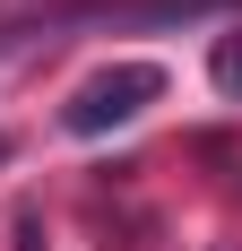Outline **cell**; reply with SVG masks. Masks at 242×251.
<instances>
[{
    "label": "cell",
    "mask_w": 242,
    "mask_h": 251,
    "mask_svg": "<svg viewBox=\"0 0 242 251\" xmlns=\"http://www.w3.org/2000/svg\"><path fill=\"white\" fill-rule=\"evenodd\" d=\"M156 96H165V70H156V61H113V70H96L70 104H61V130H70V139H104V130L139 122Z\"/></svg>",
    "instance_id": "6da1fadb"
},
{
    "label": "cell",
    "mask_w": 242,
    "mask_h": 251,
    "mask_svg": "<svg viewBox=\"0 0 242 251\" xmlns=\"http://www.w3.org/2000/svg\"><path fill=\"white\" fill-rule=\"evenodd\" d=\"M208 70H217V87H225V96L242 104V35H225V44H217V61H208Z\"/></svg>",
    "instance_id": "7a4b0ae2"
},
{
    "label": "cell",
    "mask_w": 242,
    "mask_h": 251,
    "mask_svg": "<svg viewBox=\"0 0 242 251\" xmlns=\"http://www.w3.org/2000/svg\"><path fill=\"white\" fill-rule=\"evenodd\" d=\"M0 156H9V139H0Z\"/></svg>",
    "instance_id": "3957f363"
}]
</instances>
